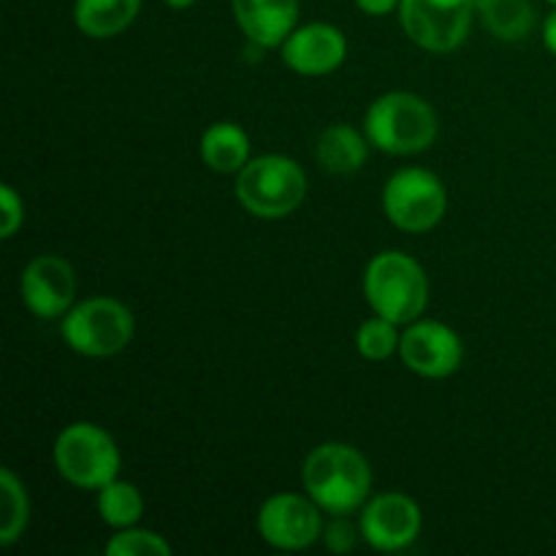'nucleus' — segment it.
I'll return each mask as SVG.
<instances>
[{"label": "nucleus", "instance_id": "obj_10", "mask_svg": "<svg viewBox=\"0 0 556 556\" xmlns=\"http://www.w3.org/2000/svg\"><path fill=\"white\" fill-rule=\"evenodd\" d=\"M400 362L424 380H445L459 372L465 342L454 326L434 318H418L402 326Z\"/></svg>", "mask_w": 556, "mask_h": 556}, {"label": "nucleus", "instance_id": "obj_1", "mask_svg": "<svg viewBox=\"0 0 556 556\" xmlns=\"http://www.w3.org/2000/svg\"><path fill=\"white\" fill-rule=\"evenodd\" d=\"M302 489L326 516H353L372 497V465L356 445L329 440L304 456Z\"/></svg>", "mask_w": 556, "mask_h": 556}, {"label": "nucleus", "instance_id": "obj_6", "mask_svg": "<svg viewBox=\"0 0 556 556\" xmlns=\"http://www.w3.org/2000/svg\"><path fill=\"white\" fill-rule=\"evenodd\" d=\"M60 324L65 348L85 358L119 356L136 337L134 309L117 296H87Z\"/></svg>", "mask_w": 556, "mask_h": 556}, {"label": "nucleus", "instance_id": "obj_18", "mask_svg": "<svg viewBox=\"0 0 556 556\" xmlns=\"http://www.w3.org/2000/svg\"><path fill=\"white\" fill-rule=\"evenodd\" d=\"M30 525V494L25 481L11 467L0 470V546L11 548L22 541Z\"/></svg>", "mask_w": 556, "mask_h": 556}, {"label": "nucleus", "instance_id": "obj_13", "mask_svg": "<svg viewBox=\"0 0 556 556\" xmlns=\"http://www.w3.org/2000/svg\"><path fill=\"white\" fill-rule=\"evenodd\" d=\"M280 58L293 74L320 79L340 71L348 60V36L331 22H299L282 41Z\"/></svg>", "mask_w": 556, "mask_h": 556}, {"label": "nucleus", "instance_id": "obj_3", "mask_svg": "<svg viewBox=\"0 0 556 556\" xmlns=\"http://www.w3.org/2000/svg\"><path fill=\"white\" fill-rule=\"evenodd\" d=\"M364 302L375 315L407 326L429 307V275L421 261L402 250H380L364 266Z\"/></svg>", "mask_w": 556, "mask_h": 556}, {"label": "nucleus", "instance_id": "obj_25", "mask_svg": "<svg viewBox=\"0 0 556 556\" xmlns=\"http://www.w3.org/2000/svg\"><path fill=\"white\" fill-rule=\"evenodd\" d=\"M356 9L362 11L364 16H372V20H383V16L396 14L400 11L402 0H353Z\"/></svg>", "mask_w": 556, "mask_h": 556}, {"label": "nucleus", "instance_id": "obj_21", "mask_svg": "<svg viewBox=\"0 0 556 556\" xmlns=\"http://www.w3.org/2000/svg\"><path fill=\"white\" fill-rule=\"evenodd\" d=\"M400 342L402 326L375 313L356 329V351L367 362H389L391 356H400Z\"/></svg>", "mask_w": 556, "mask_h": 556}, {"label": "nucleus", "instance_id": "obj_7", "mask_svg": "<svg viewBox=\"0 0 556 556\" xmlns=\"http://www.w3.org/2000/svg\"><path fill=\"white\" fill-rule=\"evenodd\" d=\"M380 210L396 231L429 233L443 223L448 212V190L443 179L429 168H396L383 185Z\"/></svg>", "mask_w": 556, "mask_h": 556}, {"label": "nucleus", "instance_id": "obj_5", "mask_svg": "<svg viewBox=\"0 0 556 556\" xmlns=\"http://www.w3.org/2000/svg\"><path fill=\"white\" fill-rule=\"evenodd\" d=\"M52 465L68 486L79 492H98L123 470L119 445L101 424H65L52 443Z\"/></svg>", "mask_w": 556, "mask_h": 556}, {"label": "nucleus", "instance_id": "obj_4", "mask_svg": "<svg viewBox=\"0 0 556 556\" xmlns=\"http://www.w3.org/2000/svg\"><path fill=\"white\" fill-rule=\"evenodd\" d=\"M307 172L302 163L282 152L253 155L237 174L233 195L248 215L258 220H282L307 199Z\"/></svg>", "mask_w": 556, "mask_h": 556}, {"label": "nucleus", "instance_id": "obj_8", "mask_svg": "<svg viewBox=\"0 0 556 556\" xmlns=\"http://www.w3.org/2000/svg\"><path fill=\"white\" fill-rule=\"evenodd\" d=\"M396 16L418 49L451 54L470 38L478 5L476 0H402Z\"/></svg>", "mask_w": 556, "mask_h": 556}, {"label": "nucleus", "instance_id": "obj_9", "mask_svg": "<svg viewBox=\"0 0 556 556\" xmlns=\"http://www.w3.org/2000/svg\"><path fill=\"white\" fill-rule=\"evenodd\" d=\"M329 516L307 492H277L261 503L255 530L261 541L277 552H304L324 538Z\"/></svg>", "mask_w": 556, "mask_h": 556}, {"label": "nucleus", "instance_id": "obj_14", "mask_svg": "<svg viewBox=\"0 0 556 556\" xmlns=\"http://www.w3.org/2000/svg\"><path fill=\"white\" fill-rule=\"evenodd\" d=\"M231 14L242 36L255 49H280L296 30L302 3L299 0H231Z\"/></svg>", "mask_w": 556, "mask_h": 556}, {"label": "nucleus", "instance_id": "obj_27", "mask_svg": "<svg viewBox=\"0 0 556 556\" xmlns=\"http://www.w3.org/2000/svg\"><path fill=\"white\" fill-rule=\"evenodd\" d=\"M163 3H166L172 11H188V9H193L199 0H163Z\"/></svg>", "mask_w": 556, "mask_h": 556}, {"label": "nucleus", "instance_id": "obj_23", "mask_svg": "<svg viewBox=\"0 0 556 556\" xmlns=\"http://www.w3.org/2000/svg\"><path fill=\"white\" fill-rule=\"evenodd\" d=\"M320 541L326 543L331 554H348L362 541V527H358V521H351V516H329Z\"/></svg>", "mask_w": 556, "mask_h": 556}, {"label": "nucleus", "instance_id": "obj_15", "mask_svg": "<svg viewBox=\"0 0 556 556\" xmlns=\"http://www.w3.org/2000/svg\"><path fill=\"white\" fill-rule=\"evenodd\" d=\"M369 150L372 144H369L364 128H353L348 123H331L315 139V161L324 172L337 174V177L362 172Z\"/></svg>", "mask_w": 556, "mask_h": 556}, {"label": "nucleus", "instance_id": "obj_20", "mask_svg": "<svg viewBox=\"0 0 556 556\" xmlns=\"http://www.w3.org/2000/svg\"><path fill=\"white\" fill-rule=\"evenodd\" d=\"M96 514L112 532L134 527L144 516V494L136 483L114 478L112 483L96 492Z\"/></svg>", "mask_w": 556, "mask_h": 556}, {"label": "nucleus", "instance_id": "obj_19", "mask_svg": "<svg viewBox=\"0 0 556 556\" xmlns=\"http://www.w3.org/2000/svg\"><path fill=\"white\" fill-rule=\"evenodd\" d=\"M483 27L500 41H521L535 27L530 0H476Z\"/></svg>", "mask_w": 556, "mask_h": 556}, {"label": "nucleus", "instance_id": "obj_2", "mask_svg": "<svg viewBox=\"0 0 556 556\" xmlns=\"http://www.w3.org/2000/svg\"><path fill=\"white\" fill-rule=\"evenodd\" d=\"M372 150L394 157L421 155L438 141V112L424 96L410 90H391L375 98L362 123Z\"/></svg>", "mask_w": 556, "mask_h": 556}, {"label": "nucleus", "instance_id": "obj_24", "mask_svg": "<svg viewBox=\"0 0 556 556\" xmlns=\"http://www.w3.org/2000/svg\"><path fill=\"white\" fill-rule=\"evenodd\" d=\"M25 226V201L14 185H0V237L14 239Z\"/></svg>", "mask_w": 556, "mask_h": 556}, {"label": "nucleus", "instance_id": "obj_28", "mask_svg": "<svg viewBox=\"0 0 556 556\" xmlns=\"http://www.w3.org/2000/svg\"><path fill=\"white\" fill-rule=\"evenodd\" d=\"M546 3H548V5H556V0H546Z\"/></svg>", "mask_w": 556, "mask_h": 556}, {"label": "nucleus", "instance_id": "obj_22", "mask_svg": "<svg viewBox=\"0 0 556 556\" xmlns=\"http://www.w3.org/2000/svg\"><path fill=\"white\" fill-rule=\"evenodd\" d=\"M172 552V543L161 532L144 530L139 525L114 530L106 546H103V554L106 556H168Z\"/></svg>", "mask_w": 556, "mask_h": 556}, {"label": "nucleus", "instance_id": "obj_11", "mask_svg": "<svg viewBox=\"0 0 556 556\" xmlns=\"http://www.w3.org/2000/svg\"><path fill=\"white\" fill-rule=\"evenodd\" d=\"M362 541L380 554H396L410 548L424 530V510L410 494L380 492L358 510Z\"/></svg>", "mask_w": 556, "mask_h": 556}, {"label": "nucleus", "instance_id": "obj_26", "mask_svg": "<svg viewBox=\"0 0 556 556\" xmlns=\"http://www.w3.org/2000/svg\"><path fill=\"white\" fill-rule=\"evenodd\" d=\"M543 47L548 49V54L556 58V5H552V11L543 20Z\"/></svg>", "mask_w": 556, "mask_h": 556}, {"label": "nucleus", "instance_id": "obj_17", "mask_svg": "<svg viewBox=\"0 0 556 556\" xmlns=\"http://www.w3.org/2000/svg\"><path fill=\"white\" fill-rule=\"evenodd\" d=\"M144 0H74V25L92 41L117 38L139 20Z\"/></svg>", "mask_w": 556, "mask_h": 556}, {"label": "nucleus", "instance_id": "obj_16", "mask_svg": "<svg viewBox=\"0 0 556 556\" xmlns=\"http://www.w3.org/2000/svg\"><path fill=\"white\" fill-rule=\"evenodd\" d=\"M199 155L210 172L237 177L253 157L248 130L239 123H231V119H217L201 134Z\"/></svg>", "mask_w": 556, "mask_h": 556}, {"label": "nucleus", "instance_id": "obj_12", "mask_svg": "<svg viewBox=\"0 0 556 556\" xmlns=\"http://www.w3.org/2000/svg\"><path fill=\"white\" fill-rule=\"evenodd\" d=\"M76 271L58 253H41L27 261L20 277V296L38 320H60L76 304Z\"/></svg>", "mask_w": 556, "mask_h": 556}]
</instances>
